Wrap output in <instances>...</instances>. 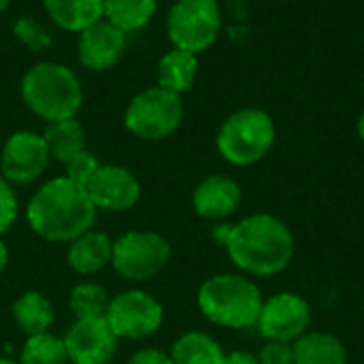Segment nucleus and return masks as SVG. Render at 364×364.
Here are the masks:
<instances>
[{"label": "nucleus", "mask_w": 364, "mask_h": 364, "mask_svg": "<svg viewBox=\"0 0 364 364\" xmlns=\"http://www.w3.org/2000/svg\"><path fill=\"white\" fill-rule=\"evenodd\" d=\"M222 245L241 271L256 277H271L286 271L294 256L290 228L271 213H254L226 226Z\"/></svg>", "instance_id": "obj_1"}, {"label": "nucleus", "mask_w": 364, "mask_h": 364, "mask_svg": "<svg viewBox=\"0 0 364 364\" xmlns=\"http://www.w3.org/2000/svg\"><path fill=\"white\" fill-rule=\"evenodd\" d=\"M30 228L55 243H70L94 226L96 207L83 186L55 177L41 186L26 209Z\"/></svg>", "instance_id": "obj_2"}, {"label": "nucleus", "mask_w": 364, "mask_h": 364, "mask_svg": "<svg viewBox=\"0 0 364 364\" xmlns=\"http://www.w3.org/2000/svg\"><path fill=\"white\" fill-rule=\"evenodd\" d=\"M21 98L26 107L45 122L73 119L81 109L83 90L77 75L58 62H41L32 66L21 81Z\"/></svg>", "instance_id": "obj_3"}, {"label": "nucleus", "mask_w": 364, "mask_h": 364, "mask_svg": "<svg viewBox=\"0 0 364 364\" xmlns=\"http://www.w3.org/2000/svg\"><path fill=\"white\" fill-rule=\"evenodd\" d=\"M262 303L260 288L243 275H213L198 290V309L209 322L224 328L256 326Z\"/></svg>", "instance_id": "obj_4"}, {"label": "nucleus", "mask_w": 364, "mask_h": 364, "mask_svg": "<svg viewBox=\"0 0 364 364\" xmlns=\"http://www.w3.org/2000/svg\"><path fill=\"white\" fill-rule=\"evenodd\" d=\"M275 143V124L264 109H239L224 119L218 130V151L235 166L260 162Z\"/></svg>", "instance_id": "obj_5"}, {"label": "nucleus", "mask_w": 364, "mask_h": 364, "mask_svg": "<svg viewBox=\"0 0 364 364\" xmlns=\"http://www.w3.org/2000/svg\"><path fill=\"white\" fill-rule=\"evenodd\" d=\"M183 113L186 109L181 96L156 85L143 90L130 100L124 124L139 139L160 141L171 136L181 126Z\"/></svg>", "instance_id": "obj_6"}, {"label": "nucleus", "mask_w": 364, "mask_h": 364, "mask_svg": "<svg viewBox=\"0 0 364 364\" xmlns=\"http://www.w3.org/2000/svg\"><path fill=\"white\" fill-rule=\"evenodd\" d=\"M222 28L218 0H177L166 17V32L177 49L198 55L209 49Z\"/></svg>", "instance_id": "obj_7"}, {"label": "nucleus", "mask_w": 364, "mask_h": 364, "mask_svg": "<svg viewBox=\"0 0 364 364\" xmlns=\"http://www.w3.org/2000/svg\"><path fill=\"white\" fill-rule=\"evenodd\" d=\"M171 260V245L158 232H126L113 243V269L130 279L145 282L156 277Z\"/></svg>", "instance_id": "obj_8"}, {"label": "nucleus", "mask_w": 364, "mask_h": 364, "mask_svg": "<svg viewBox=\"0 0 364 364\" xmlns=\"http://www.w3.org/2000/svg\"><path fill=\"white\" fill-rule=\"evenodd\" d=\"M105 318L117 339H143L162 326L164 311L151 294L143 290H126L111 299Z\"/></svg>", "instance_id": "obj_9"}, {"label": "nucleus", "mask_w": 364, "mask_h": 364, "mask_svg": "<svg viewBox=\"0 0 364 364\" xmlns=\"http://www.w3.org/2000/svg\"><path fill=\"white\" fill-rule=\"evenodd\" d=\"M311 307L309 303L294 292L273 294L262 303L260 318L256 322L260 335L267 341L294 343L309 331Z\"/></svg>", "instance_id": "obj_10"}, {"label": "nucleus", "mask_w": 364, "mask_h": 364, "mask_svg": "<svg viewBox=\"0 0 364 364\" xmlns=\"http://www.w3.org/2000/svg\"><path fill=\"white\" fill-rule=\"evenodd\" d=\"M49 164V151L45 139L34 132H15L2 147L0 168L9 183L28 186L36 181Z\"/></svg>", "instance_id": "obj_11"}, {"label": "nucleus", "mask_w": 364, "mask_h": 364, "mask_svg": "<svg viewBox=\"0 0 364 364\" xmlns=\"http://www.w3.org/2000/svg\"><path fill=\"white\" fill-rule=\"evenodd\" d=\"M68 360L73 364H107L117 346V335L107 318L77 320L64 337Z\"/></svg>", "instance_id": "obj_12"}, {"label": "nucleus", "mask_w": 364, "mask_h": 364, "mask_svg": "<svg viewBox=\"0 0 364 364\" xmlns=\"http://www.w3.org/2000/svg\"><path fill=\"white\" fill-rule=\"evenodd\" d=\"M85 190L92 205L102 211H126L136 205L141 196L136 177L128 168L115 164H100Z\"/></svg>", "instance_id": "obj_13"}, {"label": "nucleus", "mask_w": 364, "mask_h": 364, "mask_svg": "<svg viewBox=\"0 0 364 364\" xmlns=\"http://www.w3.org/2000/svg\"><path fill=\"white\" fill-rule=\"evenodd\" d=\"M126 47V32L109 23L105 17L79 32L77 55L79 62L90 70L111 68Z\"/></svg>", "instance_id": "obj_14"}, {"label": "nucleus", "mask_w": 364, "mask_h": 364, "mask_svg": "<svg viewBox=\"0 0 364 364\" xmlns=\"http://www.w3.org/2000/svg\"><path fill=\"white\" fill-rule=\"evenodd\" d=\"M192 205L205 220H226L241 205V188L228 175L205 177L192 194Z\"/></svg>", "instance_id": "obj_15"}, {"label": "nucleus", "mask_w": 364, "mask_h": 364, "mask_svg": "<svg viewBox=\"0 0 364 364\" xmlns=\"http://www.w3.org/2000/svg\"><path fill=\"white\" fill-rule=\"evenodd\" d=\"M113 258V243L107 235L87 230L68 245L66 260L73 271L81 275H92L102 271Z\"/></svg>", "instance_id": "obj_16"}, {"label": "nucleus", "mask_w": 364, "mask_h": 364, "mask_svg": "<svg viewBox=\"0 0 364 364\" xmlns=\"http://www.w3.org/2000/svg\"><path fill=\"white\" fill-rule=\"evenodd\" d=\"M294 364H348V350L331 333L307 331L292 343Z\"/></svg>", "instance_id": "obj_17"}, {"label": "nucleus", "mask_w": 364, "mask_h": 364, "mask_svg": "<svg viewBox=\"0 0 364 364\" xmlns=\"http://www.w3.org/2000/svg\"><path fill=\"white\" fill-rule=\"evenodd\" d=\"M55 26L81 32L105 17V0H43Z\"/></svg>", "instance_id": "obj_18"}, {"label": "nucleus", "mask_w": 364, "mask_h": 364, "mask_svg": "<svg viewBox=\"0 0 364 364\" xmlns=\"http://www.w3.org/2000/svg\"><path fill=\"white\" fill-rule=\"evenodd\" d=\"M196 73H198L196 55L175 47L166 55H162L158 64V85L181 96L194 85Z\"/></svg>", "instance_id": "obj_19"}, {"label": "nucleus", "mask_w": 364, "mask_h": 364, "mask_svg": "<svg viewBox=\"0 0 364 364\" xmlns=\"http://www.w3.org/2000/svg\"><path fill=\"white\" fill-rule=\"evenodd\" d=\"M45 145L49 151V158L66 164L70 158L81 154L85 149V132L81 124L73 119H62V122H51L45 128Z\"/></svg>", "instance_id": "obj_20"}, {"label": "nucleus", "mask_w": 364, "mask_h": 364, "mask_svg": "<svg viewBox=\"0 0 364 364\" xmlns=\"http://www.w3.org/2000/svg\"><path fill=\"white\" fill-rule=\"evenodd\" d=\"M171 358L175 364H224L226 354L213 337L205 333H186L175 341Z\"/></svg>", "instance_id": "obj_21"}, {"label": "nucleus", "mask_w": 364, "mask_h": 364, "mask_svg": "<svg viewBox=\"0 0 364 364\" xmlns=\"http://www.w3.org/2000/svg\"><path fill=\"white\" fill-rule=\"evenodd\" d=\"M158 9V0H105V19L122 32L145 28Z\"/></svg>", "instance_id": "obj_22"}, {"label": "nucleus", "mask_w": 364, "mask_h": 364, "mask_svg": "<svg viewBox=\"0 0 364 364\" xmlns=\"http://www.w3.org/2000/svg\"><path fill=\"white\" fill-rule=\"evenodd\" d=\"M13 318L28 337H34V335L47 333V328L53 322V309H51V303L43 294L26 292L13 305Z\"/></svg>", "instance_id": "obj_23"}, {"label": "nucleus", "mask_w": 364, "mask_h": 364, "mask_svg": "<svg viewBox=\"0 0 364 364\" xmlns=\"http://www.w3.org/2000/svg\"><path fill=\"white\" fill-rule=\"evenodd\" d=\"M109 294L98 284H79L70 292V311L77 320L105 318L109 309Z\"/></svg>", "instance_id": "obj_24"}, {"label": "nucleus", "mask_w": 364, "mask_h": 364, "mask_svg": "<svg viewBox=\"0 0 364 364\" xmlns=\"http://www.w3.org/2000/svg\"><path fill=\"white\" fill-rule=\"evenodd\" d=\"M19 364H68V352L62 339L43 333L26 341Z\"/></svg>", "instance_id": "obj_25"}, {"label": "nucleus", "mask_w": 364, "mask_h": 364, "mask_svg": "<svg viewBox=\"0 0 364 364\" xmlns=\"http://www.w3.org/2000/svg\"><path fill=\"white\" fill-rule=\"evenodd\" d=\"M13 32H15V36H19L21 43H23L28 49H32V51H45V49L51 45V36H49V32L45 30V26L38 23L36 19L28 17V15L19 17V19L13 23Z\"/></svg>", "instance_id": "obj_26"}, {"label": "nucleus", "mask_w": 364, "mask_h": 364, "mask_svg": "<svg viewBox=\"0 0 364 364\" xmlns=\"http://www.w3.org/2000/svg\"><path fill=\"white\" fill-rule=\"evenodd\" d=\"M64 166H66V175L64 177H68L70 181H75V183L85 188L90 183V179L94 177V173L100 168V162H98V158L94 154L83 149L81 154L70 158Z\"/></svg>", "instance_id": "obj_27"}, {"label": "nucleus", "mask_w": 364, "mask_h": 364, "mask_svg": "<svg viewBox=\"0 0 364 364\" xmlns=\"http://www.w3.org/2000/svg\"><path fill=\"white\" fill-rule=\"evenodd\" d=\"M256 358H258V364H294L292 343L267 341Z\"/></svg>", "instance_id": "obj_28"}, {"label": "nucleus", "mask_w": 364, "mask_h": 364, "mask_svg": "<svg viewBox=\"0 0 364 364\" xmlns=\"http://www.w3.org/2000/svg\"><path fill=\"white\" fill-rule=\"evenodd\" d=\"M15 215H17V198L13 194L11 183L4 177H0V235L11 228Z\"/></svg>", "instance_id": "obj_29"}, {"label": "nucleus", "mask_w": 364, "mask_h": 364, "mask_svg": "<svg viewBox=\"0 0 364 364\" xmlns=\"http://www.w3.org/2000/svg\"><path fill=\"white\" fill-rule=\"evenodd\" d=\"M128 364H175L173 358L160 350H141L136 352Z\"/></svg>", "instance_id": "obj_30"}, {"label": "nucleus", "mask_w": 364, "mask_h": 364, "mask_svg": "<svg viewBox=\"0 0 364 364\" xmlns=\"http://www.w3.org/2000/svg\"><path fill=\"white\" fill-rule=\"evenodd\" d=\"M224 364H258V358L250 352H230L226 354Z\"/></svg>", "instance_id": "obj_31"}, {"label": "nucleus", "mask_w": 364, "mask_h": 364, "mask_svg": "<svg viewBox=\"0 0 364 364\" xmlns=\"http://www.w3.org/2000/svg\"><path fill=\"white\" fill-rule=\"evenodd\" d=\"M6 262H9V252H6L4 243L0 241V275H2V271L6 269Z\"/></svg>", "instance_id": "obj_32"}, {"label": "nucleus", "mask_w": 364, "mask_h": 364, "mask_svg": "<svg viewBox=\"0 0 364 364\" xmlns=\"http://www.w3.org/2000/svg\"><path fill=\"white\" fill-rule=\"evenodd\" d=\"M356 130H358V136H360V141L364 143V109H363V113H360V117H358Z\"/></svg>", "instance_id": "obj_33"}, {"label": "nucleus", "mask_w": 364, "mask_h": 364, "mask_svg": "<svg viewBox=\"0 0 364 364\" xmlns=\"http://www.w3.org/2000/svg\"><path fill=\"white\" fill-rule=\"evenodd\" d=\"M9 2H11V0H0V13H4V11H6Z\"/></svg>", "instance_id": "obj_34"}, {"label": "nucleus", "mask_w": 364, "mask_h": 364, "mask_svg": "<svg viewBox=\"0 0 364 364\" xmlns=\"http://www.w3.org/2000/svg\"><path fill=\"white\" fill-rule=\"evenodd\" d=\"M0 364H17V363H11V360H0Z\"/></svg>", "instance_id": "obj_35"}]
</instances>
